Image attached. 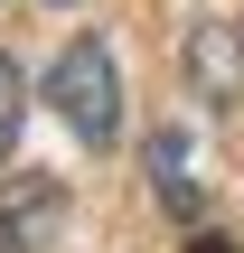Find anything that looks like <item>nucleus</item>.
Wrapping results in <instances>:
<instances>
[{"label": "nucleus", "mask_w": 244, "mask_h": 253, "mask_svg": "<svg viewBox=\"0 0 244 253\" xmlns=\"http://www.w3.org/2000/svg\"><path fill=\"white\" fill-rule=\"evenodd\" d=\"M188 94L216 103V113L244 94V19H197L188 28Z\"/></svg>", "instance_id": "nucleus-2"}, {"label": "nucleus", "mask_w": 244, "mask_h": 253, "mask_svg": "<svg viewBox=\"0 0 244 253\" xmlns=\"http://www.w3.org/2000/svg\"><path fill=\"white\" fill-rule=\"evenodd\" d=\"M47 103H56V122H66L85 150H113V141H122V75H113V56H103L94 38H75V47L56 56Z\"/></svg>", "instance_id": "nucleus-1"}, {"label": "nucleus", "mask_w": 244, "mask_h": 253, "mask_svg": "<svg viewBox=\"0 0 244 253\" xmlns=\"http://www.w3.org/2000/svg\"><path fill=\"white\" fill-rule=\"evenodd\" d=\"M197 253H226V244H216V235H197Z\"/></svg>", "instance_id": "nucleus-6"}, {"label": "nucleus", "mask_w": 244, "mask_h": 253, "mask_svg": "<svg viewBox=\"0 0 244 253\" xmlns=\"http://www.w3.org/2000/svg\"><path fill=\"white\" fill-rule=\"evenodd\" d=\"M150 178H160V197H169L179 216H197V169H188V131H160V141H150Z\"/></svg>", "instance_id": "nucleus-4"}, {"label": "nucleus", "mask_w": 244, "mask_h": 253, "mask_svg": "<svg viewBox=\"0 0 244 253\" xmlns=\"http://www.w3.org/2000/svg\"><path fill=\"white\" fill-rule=\"evenodd\" d=\"M56 225H66V188L56 178H9L0 188V253H38V244H56Z\"/></svg>", "instance_id": "nucleus-3"}, {"label": "nucleus", "mask_w": 244, "mask_h": 253, "mask_svg": "<svg viewBox=\"0 0 244 253\" xmlns=\"http://www.w3.org/2000/svg\"><path fill=\"white\" fill-rule=\"evenodd\" d=\"M9 141H19V66L0 56V160H9Z\"/></svg>", "instance_id": "nucleus-5"}]
</instances>
